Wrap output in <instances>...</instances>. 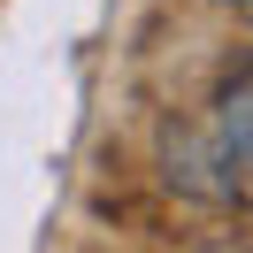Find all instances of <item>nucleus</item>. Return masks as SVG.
<instances>
[{
  "label": "nucleus",
  "mask_w": 253,
  "mask_h": 253,
  "mask_svg": "<svg viewBox=\"0 0 253 253\" xmlns=\"http://www.w3.org/2000/svg\"><path fill=\"white\" fill-rule=\"evenodd\" d=\"M215 161L230 169L222 184L253 200V62L238 69V77L222 84V100H215Z\"/></svg>",
  "instance_id": "f257e3e1"
},
{
  "label": "nucleus",
  "mask_w": 253,
  "mask_h": 253,
  "mask_svg": "<svg viewBox=\"0 0 253 253\" xmlns=\"http://www.w3.org/2000/svg\"><path fill=\"white\" fill-rule=\"evenodd\" d=\"M222 8H238V16H253V0H222Z\"/></svg>",
  "instance_id": "f03ea898"
}]
</instances>
